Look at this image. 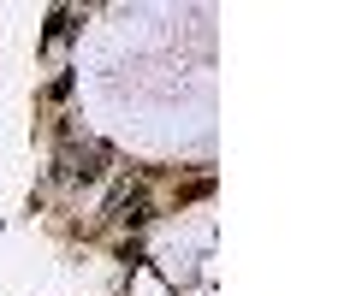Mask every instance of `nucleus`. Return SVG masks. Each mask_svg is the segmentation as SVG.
<instances>
[{"label": "nucleus", "instance_id": "1", "mask_svg": "<svg viewBox=\"0 0 356 296\" xmlns=\"http://www.w3.org/2000/svg\"><path fill=\"white\" fill-rule=\"evenodd\" d=\"M102 160H107V148H95V142H89V148H65V178L72 184H89V178H102Z\"/></svg>", "mask_w": 356, "mask_h": 296}, {"label": "nucleus", "instance_id": "2", "mask_svg": "<svg viewBox=\"0 0 356 296\" xmlns=\"http://www.w3.org/2000/svg\"><path fill=\"white\" fill-rule=\"evenodd\" d=\"M72 24H77L72 12H54V24H48V42H60V36H65V30H72Z\"/></svg>", "mask_w": 356, "mask_h": 296}]
</instances>
